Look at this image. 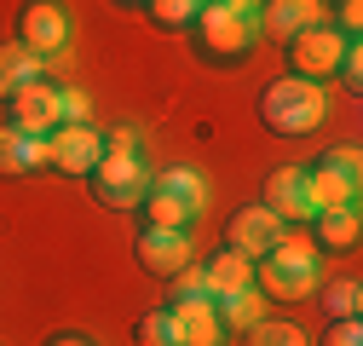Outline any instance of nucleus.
Here are the masks:
<instances>
[{
	"label": "nucleus",
	"instance_id": "nucleus-1",
	"mask_svg": "<svg viewBox=\"0 0 363 346\" xmlns=\"http://www.w3.org/2000/svg\"><path fill=\"white\" fill-rule=\"evenodd\" d=\"M323 248H317L306 231H283V242L271 248V254H259L254 260V289L265 294V300H306L317 283H323Z\"/></svg>",
	"mask_w": 363,
	"mask_h": 346
},
{
	"label": "nucleus",
	"instance_id": "nucleus-2",
	"mask_svg": "<svg viewBox=\"0 0 363 346\" xmlns=\"http://www.w3.org/2000/svg\"><path fill=\"white\" fill-rule=\"evenodd\" d=\"M329 116V86L323 81H300V75H283L259 93V121L271 133H289V139H306L311 127H323Z\"/></svg>",
	"mask_w": 363,
	"mask_h": 346
},
{
	"label": "nucleus",
	"instance_id": "nucleus-3",
	"mask_svg": "<svg viewBox=\"0 0 363 346\" xmlns=\"http://www.w3.org/2000/svg\"><path fill=\"white\" fill-rule=\"evenodd\" d=\"M196 40H202V52L219 58V64H231V58H248L254 52V40H259V23L248 12H231L225 0H213V6L196 12Z\"/></svg>",
	"mask_w": 363,
	"mask_h": 346
},
{
	"label": "nucleus",
	"instance_id": "nucleus-4",
	"mask_svg": "<svg viewBox=\"0 0 363 346\" xmlns=\"http://www.w3.org/2000/svg\"><path fill=\"white\" fill-rule=\"evenodd\" d=\"M346 47H352V35H340L335 23H311V29H300L289 40V64H294L300 81H335Z\"/></svg>",
	"mask_w": 363,
	"mask_h": 346
},
{
	"label": "nucleus",
	"instance_id": "nucleus-5",
	"mask_svg": "<svg viewBox=\"0 0 363 346\" xmlns=\"http://www.w3.org/2000/svg\"><path fill=\"white\" fill-rule=\"evenodd\" d=\"M6 127L12 133H29V139H47L52 127H64V99H58V81L35 75L29 86L6 99Z\"/></svg>",
	"mask_w": 363,
	"mask_h": 346
},
{
	"label": "nucleus",
	"instance_id": "nucleus-6",
	"mask_svg": "<svg viewBox=\"0 0 363 346\" xmlns=\"http://www.w3.org/2000/svg\"><path fill=\"white\" fill-rule=\"evenodd\" d=\"M86 179H93V196L104 208H139L145 191H150V167H145V156H110L104 150Z\"/></svg>",
	"mask_w": 363,
	"mask_h": 346
},
{
	"label": "nucleus",
	"instance_id": "nucleus-7",
	"mask_svg": "<svg viewBox=\"0 0 363 346\" xmlns=\"http://www.w3.org/2000/svg\"><path fill=\"white\" fill-rule=\"evenodd\" d=\"M69 29H75V23H69V6H64V0H23L12 40H23L35 58H58V52L69 47Z\"/></svg>",
	"mask_w": 363,
	"mask_h": 346
},
{
	"label": "nucleus",
	"instance_id": "nucleus-8",
	"mask_svg": "<svg viewBox=\"0 0 363 346\" xmlns=\"http://www.w3.org/2000/svg\"><path fill=\"white\" fill-rule=\"evenodd\" d=\"M52 145V167L58 173H93L99 156H104V133H99V121H64L47 133Z\"/></svg>",
	"mask_w": 363,
	"mask_h": 346
},
{
	"label": "nucleus",
	"instance_id": "nucleus-9",
	"mask_svg": "<svg viewBox=\"0 0 363 346\" xmlns=\"http://www.w3.org/2000/svg\"><path fill=\"white\" fill-rule=\"evenodd\" d=\"M254 23H259L265 40H283V47H289L300 29L329 23V6H323V0H265V6L254 12Z\"/></svg>",
	"mask_w": 363,
	"mask_h": 346
},
{
	"label": "nucleus",
	"instance_id": "nucleus-10",
	"mask_svg": "<svg viewBox=\"0 0 363 346\" xmlns=\"http://www.w3.org/2000/svg\"><path fill=\"white\" fill-rule=\"evenodd\" d=\"M283 220H277V213H271L265 202H254V208H237V220H231V242H225V248H237L242 260H259V254H271V248H277L283 242Z\"/></svg>",
	"mask_w": 363,
	"mask_h": 346
},
{
	"label": "nucleus",
	"instance_id": "nucleus-11",
	"mask_svg": "<svg viewBox=\"0 0 363 346\" xmlns=\"http://www.w3.org/2000/svg\"><path fill=\"white\" fill-rule=\"evenodd\" d=\"M306 202H311V213H323V208H357V173L335 167L329 156H317L306 167Z\"/></svg>",
	"mask_w": 363,
	"mask_h": 346
},
{
	"label": "nucleus",
	"instance_id": "nucleus-12",
	"mask_svg": "<svg viewBox=\"0 0 363 346\" xmlns=\"http://www.w3.org/2000/svg\"><path fill=\"white\" fill-rule=\"evenodd\" d=\"M283 225H306L311 202H306V167H271L265 173V196H259Z\"/></svg>",
	"mask_w": 363,
	"mask_h": 346
},
{
	"label": "nucleus",
	"instance_id": "nucleus-13",
	"mask_svg": "<svg viewBox=\"0 0 363 346\" xmlns=\"http://www.w3.org/2000/svg\"><path fill=\"white\" fill-rule=\"evenodd\" d=\"M173 329H179V346H225V335H231L208 294L202 300H173Z\"/></svg>",
	"mask_w": 363,
	"mask_h": 346
},
{
	"label": "nucleus",
	"instance_id": "nucleus-14",
	"mask_svg": "<svg viewBox=\"0 0 363 346\" xmlns=\"http://www.w3.org/2000/svg\"><path fill=\"white\" fill-rule=\"evenodd\" d=\"M139 266L156 272V277H179L185 266H196L191 260V231H150L139 237Z\"/></svg>",
	"mask_w": 363,
	"mask_h": 346
},
{
	"label": "nucleus",
	"instance_id": "nucleus-15",
	"mask_svg": "<svg viewBox=\"0 0 363 346\" xmlns=\"http://www.w3.org/2000/svg\"><path fill=\"white\" fill-rule=\"evenodd\" d=\"M306 225H311V242L329 248V254H346V248H357V237H363L357 208H323V213H311Z\"/></svg>",
	"mask_w": 363,
	"mask_h": 346
},
{
	"label": "nucleus",
	"instance_id": "nucleus-16",
	"mask_svg": "<svg viewBox=\"0 0 363 346\" xmlns=\"http://www.w3.org/2000/svg\"><path fill=\"white\" fill-rule=\"evenodd\" d=\"M202 277H208V300H225L237 289H254V260H242L237 248H225V254H213L202 266Z\"/></svg>",
	"mask_w": 363,
	"mask_h": 346
},
{
	"label": "nucleus",
	"instance_id": "nucleus-17",
	"mask_svg": "<svg viewBox=\"0 0 363 346\" xmlns=\"http://www.w3.org/2000/svg\"><path fill=\"white\" fill-rule=\"evenodd\" d=\"M145 220H150V231H191V225H196V208H191L185 196L150 185V191H145Z\"/></svg>",
	"mask_w": 363,
	"mask_h": 346
},
{
	"label": "nucleus",
	"instance_id": "nucleus-18",
	"mask_svg": "<svg viewBox=\"0 0 363 346\" xmlns=\"http://www.w3.org/2000/svg\"><path fill=\"white\" fill-rule=\"evenodd\" d=\"M35 75H40V58L23 47V40H0V99H12Z\"/></svg>",
	"mask_w": 363,
	"mask_h": 346
},
{
	"label": "nucleus",
	"instance_id": "nucleus-19",
	"mask_svg": "<svg viewBox=\"0 0 363 346\" xmlns=\"http://www.w3.org/2000/svg\"><path fill=\"white\" fill-rule=\"evenodd\" d=\"M219 306V318H225V329H254L259 318H265V294L259 289H237V294H225V300H213Z\"/></svg>",
	"mask_w": 363,
	"mask_h": 346
},
{
	"label": "nucleus",
	"instance_id": "nucleus-20",
	"mask_svg": "<svg viewBox=\"0 0 363 346\" xmlns=\"http://www.w3.org/2000/svg\"><path fill=\"white\" fill-rule=\"evenodd\" d=\"M311 294H323V312L329 318H357L363 312V283L357 277H329V283H317Z\"/></svg>",
	"mask_w": 363,
	"mask_h": 346
},
{
	"label": "nucleus",
	"instance_id": "nucleus-21",
	"mask_svg": "<svg viewBox=\"0 0 363 346\" xmlns=\"http://www.w3.org/2000/svg\"><path fill=\"white\" fill-rule=\"evenodd\" d=\"M150 185H162V191H173V196H185V202H191L196 213L208 208V179H202L196 167H167V173H156Z\"/></svg>",
	"mask_w": 363,
	"mask_h": 346
},
{
	"label": "nucleus",
	"instance_id": "nucleus-22",
	"mask_svg": "<svg viewBox=\"0 0 363 346\" xmlns=\"http://www.w3.org/2000/svg\"><path fill=\"white\" fill-rule=\"evenodd\" d=\"M242 346H306V329L289 318H259L254 329H242Z\"/></svg>",
	"mask_w": 363,
	"mask_h": 346
},
{
	"label": "nucleus",
	"instance_id": "nucleus-23",
	"mask_svg": "<svg viewBox=\"0 0 363 346\" xmlns=\"http://www.w3.org/2000/svg\"><path fill=\"white\" fill-rule=\"evenodd\" d=\"M133 340L139 346H179V329H173V306H156L133 323Z\"/></svg>",
	"mask_w": 363,
	"mask_h": 346
},
{
	"label": "nucleus",
	"instance_id": "nucleus-24",
	"mask_svg": "<svg viewBox=\"0 0 363 346\" xmlns=\"http://www.w3.org/2000/svg\"><path fill=\"white\" fill-rule=\"evenodd\" d=\"M29 173V133L0 127V179H23Z\"/></svg>",
	"mask_w": 363,
	"mask_h": 346
},
{
	"label": "nucleus",
	"instance_id": "nucleus-25",
	"mask_svg": "<svg viewBox=\"0 0 363 346\" xmlns=\"http://www.w3.org/2000/svg\"><path fill=\"white\" fill-rule=\"evenodd\" d=\"M145 12H150L162 29H191L196 12H202V0H145Z\"/></svg>",
	"mask_w": 363,
	"mask_h": 346
},
{
	"label": "nucleus",
	"instance_id": "nucleus-26",
	"mask_svg": "<svg viewBox=\"0 0 363 346\" xmlns=\"http://www.w3.org/2000/svg\"><path fill=\"white\" fill-rule=\"evenodd\" d=\"M173 283V300H202L208 294V277H202V266H185L179 277H167Z\"/></svg>",
	"mask_w": 363,
	"mask_h": 346
},
{
	"label": "nucleus",
	"instance_id": "nucleus-27",
	"mask_svg": "<svg viewBox=\"0 0 363 346\" xmlns=\"http://www.w3.org/2000/svg\"><path fill=\"white\" fill-rule=\"evenodd\" d=\"M104 150H110V156H145L139 127H110V133H104Z\"/></svg>",
	"mask_w": 363,
	"mask_h": 346
},
{
	"label": "nucleus",
	"instance_id": "nucleus-28",
	"mask_svg": "<svg viewBox=\"0 0 363 346\" xmlns=\"http://www.w3.org/2000/svg\"><path fill=\"white\" fill-rule=\"evenodd\" d=\"M323 346H363V323L357 318H335L323 329Z\"/></svg>",
	"mask_w": 363,
	"mask_h": 346
},
{
	"label": "nucleus",
	"instance_id": "nucleus-29",
	"mask_svg": "<svg viewBox=\"0 0 363 346\" xmlns=\"http://www.w3.org/2000/svg\"><path fill=\"white\" fill-rule=\"evenodd\" d=\"M329 23L357 40V29H363V0H335V18H329Z\"/></svg>",
	"mask_w": 363,
	"mask_h": 346
},
{
	"label": "nucleus",
	"instance_id": "nucleus-30",
	"mask_svg": "<svg viewBox=\"0 0 363 346\" xmlns=\"http://www.w3.org/2000/svg\"><path fill=\"white\" fill-rule=\"evenodd\" d=\"M58 99H64V121H93V110H86V93H81V86H58Z\"/></svg>",
	"mask_w": 363,
	"mask_h": 346
},
{
	"label": "nucleus",
	"instance_id": "nucleus-31",
	"mask_svg": "<svg viewBox=\"0 0 363 346\" xmlns=\"http://www.w3.org/2000/svg\"><path fill=\"white\" fill-rule=\"evenodd\" d=\"M323 156H329L335 167H346V173H357V167H363V156H357V145H335V150H323Z\"/></svg>",
	"mask_w": 363,
	"mask_h": 346
},
{
	"label": "nucleus",
	"instance_id": "nucleus-32",
	"mask_svg": "<svg viewBox=\"0 0 363 346\" xmlns=\"http://www.w3.org/2000/svg\"><path fill=\"white\" fill-rule=\"evenodd\" d=\"M40 167H52V145L47 139H29V173H40Z\"/></svg>",
	"mask_w": 363,
	"mask_h": 346
},
{
	"label": "nucleus",
	"instance_id": "nucleus-33",
	"mask_svg": "<svg viewBox=\"0 0 363 346\" xmlns=\"http://www.w3.org/2000/svg\"><path fill=\"white\" fill-rule=\"evenodd\" d=\"M47 346H93V340H86V335H75V329H64V335H52Z\"/></svg>",
	"mask_w": 363,
	"mask_h": 346
},
{
	"label": "nucleus",
	"instance_id": "nucleus-34",
	"mask_svg": "<svg viewBox=\"0 0 363 346\" xmlns=\"http://www.w3.org/2000/svg\"><path fill=\"white\" fill-rule=\"evenodd\" d=\"M225 6H231V12H248V18H254V12L265 6V0H225Z\"/></svg>",
	"mask_w": 363,
	"mask_h": 346
},
{
	"label": "nucleus",
	"instance_id": "nucleus-35",
	"mask_svg": "<svg viewBox=\"0 0 363 346\" xmlns=\"http://www.w3.org/2000/svg\"><path fill=\"white\" fill-rule=\"evenodd\" d=\"M121 6H145V0H121Z\"/></svg>",
	"mask_w": 363,
	"mask_h": 346
},
{
	"label": "nucleus",
	"instance_id": "nucleus-36",
	"mask_svg": "<svg viewBox=\"0 0 363 346\" xmlns=\"http://www.w3.org/2000/svg\"><path fill=\"white\" fill-rule=\"evenodd\" d=\"M323 6H335V0H323Z\"/></svg>",
	"mask_w": 363,
	"mask_h": 346
}]
</instances>
